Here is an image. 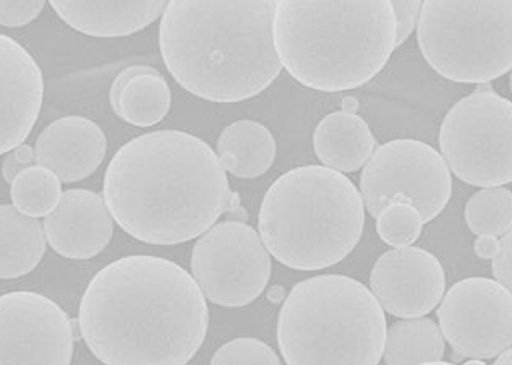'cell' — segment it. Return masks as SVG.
Instances as JSON below:
<instances>
[{
	"label": "cell",
	"mask_w": 512,
	"mask_h": 365,
	"mask_svg": "<svg viewBox=\"0 0 512 365\" xmlns=\"http://www.w3.org/2000/svg\"><path fill=\"white\" fill-rule=\"evenodd\" d=\"M384 309L367 286L342 275L308 278L292 288L278 317L286 364H380Z\"/></svg>",
	"instance_id": "cell-6"
},
{
	"label": "cell",
	"mask_w": 512,
	"mask_h": 365,
	"mask_svg": "<svg viewBox=\"0 0 512 365\" xmlns=\"http://www.w3.org/2000/svg\"><path fill=\"white\" fill-rule=\"evenodd\" d=\"M313 148L326 168L355 172L372 158L376 140L367 122L357 112L342 109L328 114L316 125Z\"/></svg>",
	"instance_id": "cell-19"
},
{
	"label": "cell",
	"mask_w": 512,
	"mask_h": 365,
	"mask_svg": "<svg viewBox=\"0 0 512 365\" xmlns=\"http://www.w3.org/2000/svg\"><path fill=\"white\" fill-rule=\"evenodd\" d=\"M278 0H169L159 49L185 91L211 103H240L279 77L274 44Z\"/></svg>",
	"instance_id": "cell-3"
},
{
	"label": "cell",
	"mask_w": 512,
	"mask_h": 365,
	"mask_svg": "<svg viewBox=\"0 0 512 365\" xmlns=\"http://www.w3.org/2000/svg\"><path fill=\"white\" fill-rule=\"evenodd\" d=\"M342 103H344V109H346V111L357 112V99L346 98Z\"/></svg>",
	"instance_id": "cell-33"
},
{
	"label": "cell",
	"mask_w": 512,
	"mask_h": 365,
	"mask_svg": "<svg viewBox=\"0 0 512 365\" xmlns=\"http://www.w3.org/2000/svg\"><path fill=\"white\" fill-rule=\"evenodd\" d=\"M276 140L265 125L239 121L222 130L218 156L222 166L239 179L263 176L276 159Z\"/></svg>",
	"instance_id": "cell-21"
},
{
	"label": "cell",
	"mask_w": 512,
	"mask_h": 365,
	"mask_svg": "<svg viewBox=\"0 0 512 365\" xmlns=\"http://www.w3.org/2000/svg\"><path fill=\"white\" fill-rule=\"evenodd\" d=\"M70 28L93 38H124L156 22L169 0H49Z\"/></svg>",
	"instance_id": "cell-17"
},
{
	"label": "cell",
	"mask_w": 512,
	"mask_h": 365,
	"mask_svg": "<svg viewBox=\"0 0 512 365\" xmlns=\"http://www.w3.org/2000/svg\"><path fill=\"white\" fill-rule=\"evenodd\" d=\"M370 286L388 314L425 317L443 299L446 275L435 255L409 245L389 250L376 260Z\"/></svg>",
	"instance_id": "cell-13"
},
{
	"label": "cell",
	"mask_w": 512,
	"mask_h": 365,
	"mask_svg": "<svg viewBox=\"0 0 512 365\" xmlns=\"http://www.w3.org/2000/svg\"><path fill=\"white\" fill-rule=\"evenodd\" d=\"M443 331L431 318H410L386 331L383 361L386 364H440L444 362Z\"/></svg>",
	"instance_id": "cell-22"
},
{
	"label": "cell",
	"mask_w": 512,
	"mask_h": 365,
	"mask_svg": "<svg viewBox=\"0 0 512 365\" xmlns=\"http://www.w3.org/2000/svg\"><path fill=\"white\" fill-rule=\"evenodd\" d=\"M365 228V203L354 182L326 166H303L269 187L258 232L269 254L299 271L334 267L354 252Z\"/></svg>",
	"instance_id": "cell-5"
},
{
	"label": "cell",
	"mask_w": 512,
	"mask_h": 365,
	"mask_svg": "<svg viewBox=\"0 0 512 365\" xmlns=\"http://www.w3.org/2000/svg\"><path fill=\"white\" fill-rule=\"evenodd\" d=\"M104 200L128 236L153 245L197 239L231 205L221 159L182 130H159L125 143L104 176Z\"/></svg>",
	"instance_id": "cell-2"
},
{
	"label": "cell",
	"mask_w": 512,
	"mask_h": 365,
	"mask_svg": "<svg viewBox=\"0 0 512 365\" xmlns=\"http://www.w3.org/2000/svg\"><path fill=\"white\" fill-rule=\"evenodd\" d=\"M440 148L462 182L482 189L511 184V101L480 90L457 101L441 124Z\"/></svg>",
	"instance_id": "cell-8"
},
{
	"label": "cell",
	"mask_w": 512,
	"mask_h": 365,
	"mask_svg": "<svg viewBox=\"0 0 512 365\" xmlns=\"http://www.w3.org/2000/svg\"><path fill=\"white\" fill-rule=\"evenodd\" d=\"M274 44L297 82L323 93L359 88L397 48L391 0H278Z\"/></svg>",
	"instance_id": "cell-4"
},
{
	"label": "cell",
	"mask_w": 512,
	"mask_h": 365,
	"mask_svg": "<svg viewBox=\"0 0 512 365\" xmlns=\"http://www.w3.org/2000/svg\"><path fill=\"white\" fill-rule=\"evenodd\" d=\"M444 340L469 359H496L512 346V294L488 278H467L441 299Z\"/></svg>",
	"instance_id": "cell-11"
},
{
	"label": "cell",
	"mask_w": 512,
	"mask_h": 365,
	"mask_svg": "<svg viewBox=\"0 0 512 365\" xmlns=\"http://www.w3.org/2000/svg\"><path fill=\"white\" fill-rule=\"evenodd\" d=\"M205 294L177 263L130 255L109 263L88 284L78 327L104 364L184 365L205 343Z\"/></svg>",
	"instance_id": "cell-1"
},
{
	"label": "cell",
	"mask_w": 512,
	"mask_h": 365,
	"mask_svg": "<svg viewBox=\"0 0 512 365\" xmlns=\"http://www.w3.org/2000/svg\"><path fill=\"white\" fill-rule=\"evenodd\" d=\"M44 232L57 254L70 260H90L111 242L114 218L101 195L70 189L62 192L57 207L44 219Z\"/></svg>",
	"instance_id": "cell-15"
},
{
	"label": "cell",
	"mask_w": 512,
	"mask_h": 365,
	"mask_svg": "<svg viewBox=\"0 0 512 365\" xmlns=\"http://www.w3.org/2000/svg\"><path fill=\"white\" fill-rule=\"evenodd\" d=\"M73 325L64 309L38 292L0 296V364H70Z\"/></svg>",
	"instance_id": "cell-12"
},
{
	"label": "cell",
	"mask_w": 512,
	"mask_h": 365,
	"mask_svg": "<svg viewBox=\"0 0 512 365\" xmlns=\"http://www.w3.org/2000/svg\"><path fill=\"white\" fill-rule=\"evenodd\" d=\"M109 101L122 121L135 127H153L169 114L171 88L159 70L132 65L114 78Z\"/></svg>",
	"instance_id": "cell-18"
},
{
	"label": "cell",
	"mask_w": 512,
	"mask_h": 365,
	"mask_svg": "<svg viewBox=\"0 0 512 365\" xmlns=\"http://www.w3.org/2000/svg\"><path fill=\"white\" fill-rule=\"evenodd\" d=\"M509 86H511V93H512V69H511V77H509Z\"/></svg>",
	"instance_id": "cell-34"
},
{
	"label": "cell",
	"mask_w": 512,
	"mask_h": 365,
	"mask_svg": "<svg viewBox=\"0 0 512 365\" xmlns=\"http://www.w3.org/2000/svg\"><path fill=\"white\" fill-rule=\"evenodd\" d=\"M420 211L409 202H391L376 216V231L391 247H409L422 234Z\"/></svg>",
	"instance_id": "cell-25"
},
{
	"label": "cell",
	"mask_w": 512,
	"mask_h": 365,
	"mask_svg": "<svg viewBox=\"0 0 512 365\" xmlns=\"http://www.w3.org/2000/svg\"><path fill=\"white\" fill-rule=\"evenodd\" d=\"M36 163L35 150L30 145L22 143V145L15 146L13 150H10L5 156L4 164H2V176H4L5 182L12 184L13 179L30 168Z\"/></svg>",
	"instance_id": "cell-30"
},
{
	"label": "cell",
	"mask_w": 512,
	"mask_h": 365,
	"mask_svg": "<svg viewBox=\"0 0 512 365\" xmlns=\"http://www.w3.org/2000/svg\"><path fill=\"white\" fill-rule=\"evenodd\" d=\"M10 197L18 210L33 218L47 216L62 197V182L44 166H30L12 182Z\"/></svg>",
	"instance_id": "cell-23"
},
{
	"label": "cell",
	"mask_w": 512,
	"mask_h": 365,
	"mask_svg": "<svg viewBox=\"0 0 512 365\" xmlns=\"http://www.w3.org/2000/svg\"><path fill=\"white\" fill-rule=\"evenodd\" d=\"M397 18V48L406 43L417 28L423 0H391Z\"/></svg>",
	"instance_id": "cell-28"
},
{
	"label": "cell",
	"mask_w": 512,
	"mask_h": 365,
	"mask_svg": "<svg viewBox=\"0 0 512 365\" xmlns=\"http://www.w3.org/2000/svg\"><path fill=\"white\" fill-rule=\"evenodd\" d=\"M107 138L98 124L80 116L47 125L36 140V164L51 169L62 184L90 177L106 158Z\"/></svg>",
	"instance_id": "cell-16"
},
{
	"label": "cell",
	"mask_w": 512,
	"mask_h": 365,
	"mask_svg": "<svg viewBox=\"0 0 512 365\" xmlns=\"http://www.w3.org/2000/svg\"><path fill=\"white\" fill-rule=\"evenodd\" d=\"M417 41L441 77L493 82L512 69V0H423Z\"/></svg>",
	"instance_id": "cell-7"
},
{
	"label": "cell",
	"mask_w": 512,
	"mask_h": 365,
	"mask_svg": "<svg viewBox=\"0 0 512 365\" xmlns=\"http://www.w3.org/2000/svg\"><path fill=\"white\" fill-rule=\"evenodd\" d=\"M46 0H0V25L22 28L39 17Z\"/></svg>",
	"instance_id": "cell-27"
},
{
	"label": "cell",
	"mask_w": 512,
	"mask_h": 365,
	"mask_svg": "<svg viewBox=\"0 0 512 365\" xmlns=\"http://www.w3.org/2000/svg\"><path fill=\"white\" fill-rule=\"evenodd\" d=\"M498 245H500L498 237L491 236V234H483V236H478L477 241H475V254H477L478 258H482V260H491V258L495 257L496 252H498Z\"/></svg>",
	"instance_id": "cell-31"
},
{
	"label": "cell",
	"mask_w": 512,
	"mask_h": 365,
	"mask_svg": "<svg viewBox=\"0 0 512 365\" xmlns=\"http://www.w3.org/2000/svg\"><path fill=\"white\" fill-rule=\"evenodd\" d=\"M46 254L43 224L15 205H0V280H15L38 267Z\"/></svg>",
	"instance_id": "cell-20"
},
{
	"label": "cell",
	"mask_w": 512,
	"mask_h": 365,
	"mask_svg": "<svg viewBox=\"0 0 512 365\" xmlns=\"http://www.w3.org/2000/svg\"><path fill=\"white\" fill-rule=\"evenodd\" d=\"M211 364H281L278 354L268 344L255 338H237L214 353Z\"/></svg>",
	"instance_id": "cell-26"
},
{
	"label": "cell",
	"mask_w": 512,
	"mask_h": 365,
	"mask_svg": "<svg viewBox=\"0 0 512 365\" xmlns=\"http://www.w3.org/2000/svg\"><path fill=\"white\" fill-rule=\"evenodd\" d=\"M491 268L496 281L512 294V228L501 236L498 252L491 258Z\"/></svg>",
	"instance_id": "cell-29"
},
{
	"label": "cell",
	"mask_w": 512,
	"mask_h": 365,
	"mask_svg": "<svg viewBox=\"0 0 512 365\" xmlns=\"http://www.w3.org/2000/svg\"><path fill=\"white\" fill-rule=\"evenodd\" d=\"M192 276L213 304L245 307L268 286L269 250L250 224L222 221L193 245Z\"/></svg>",
	"instance_id": "cell-10"
},
{
	"label": "cell",
	"mask_w": 512,
	"mask_h": 365,
	"mask_svg": "<svg viewBox=\"0 0 512 365\" xmlns=\"http://www.w3.org/2000/svg\"><path fill=\"white\" fill-rule=\"evenodd\" d=\"M470 231L500 237L512 228V192L500 187H483L466 205Z\"/></svg>",
	"instance_id": "cell-24"
},
{
	"label": "cell",
	"mask_w": 512,
	"mask_h": 365,
	"mask_svg": "<svg viewBox=\"0 0 512 365\" xmlns=\"http://www.w3.org/2000/svg\"><path fill=\"white\" fill-rule=\"evenodd\" d=\"M44 78L30 52L0 33V155L25 143L43 108Z\"/></svg>",
	"instance_id": "cell-14"
},
{
	"label": "cell",
	"mask_w": 512,
	"mask_h": 365,
	"mask_svg": "<svg viewBox=\"0 0 512 365\" xmlns=\"http://www.w3.org/2000/svg\"><path fill=\"white\" fill-rule=\"evenodd\" d=\"M360 194L376 218L388 203L409 202L430 223L443 213L453 194L448 164L433 146L401 138L373 151L363 166Z\"/></svg>",
	"instance_id": "cell-9"
},
{
	"label": "cell",
	"mask_w": 512,
	"mask_h": 365,
	"mask_svg": "<svg viewBox=\"0 0 512 365\" xmlns=\"http://www.w3.org/2000/svg\"><path fill=\"white\" fill-rule=\"evenodd\" d=\"M496 364H512V346L511 348L506 349L503 354L496 357Z\"/></svg>",
	"instance_id": "cell-32"
}]
</instances>
